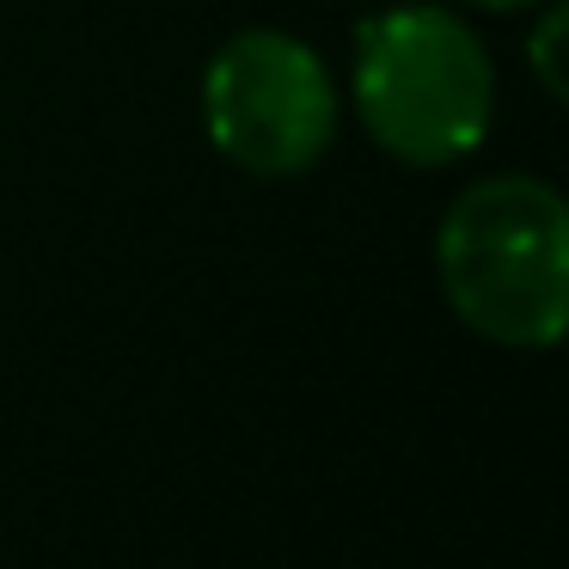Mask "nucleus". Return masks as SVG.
Wrapping results in <instances>:
<instances>
[{"label": "nucleus", "instance_id": "f257e3e1", "mask_svg": "<svg viewBox=\"0 0 569 569\" xmlns=\"http://www.w3.org/2000/svg\"><path fill=\"white\" fill-rule=\"evenodd\" d=\"M435 276L466 331L502 349H551L569 325V209L532 172L466 184L435 233Z\"/></svg>", "mask_w": 569, "mask_h": 569}, {"label": "nucleus", "instance_id": "39448f33", "mask_svg": "<svg viewBox=\"0 0 569 569\" xmlns=\"http://www.w3.org/2000/svg\"><path fill=\"white\" fill-rule=\"evenodd\" d=\"M466 7H478V13H532L545 0H466Z\"/></svg>", "mask_w": 569, "mask_h": 569}, {"label": "nucleus", "instance_id": "20e7f679", "mask_svg": "<svg viewBox=\"0 0 569 569\" xmlns=\"http://www.w3.org/2000/svg\"><path fill=\"white\" fill-rule=\"evenodd\" d=\"M563 31H569V13L557 7V0H545L539 7V26H532V38H527V68H532V80L545 87V99H557L563 104V56H557V43H563Z\"/></svg>", "mask_w": 569, "mask_h": 569}, {"label": "nucleus", "instance_id": "f03ea898", "mask_svg": "<svg viewBox=\"0 0 569 569\" xmlns=\"http://www.w3.org/2000/svg\"><path fill=\"white\" fill-rule=\"evenodd\" d=\"M349 104L368 141L398 166L471 160L496 117V68L483 38L447 7H386L356 26Z\"/></svg>", "mask_w": 569, "mask_h": 569}, {"label": "nucleus", "instance_id": "7ed1b4c3", "mask_svg": "<svg viewBox=\"0 0 569 569\" xmlns=\"http://www.w3.org/2000/svg\"><path fill=\"white\" fill-rule=\"evenodd\" d=\"M337 80L307 38L246 26L202 68V129L251 178H300L337 141Z\"/></svg>", "mask_w": 569, "mask_h": 569}]
</instances>
